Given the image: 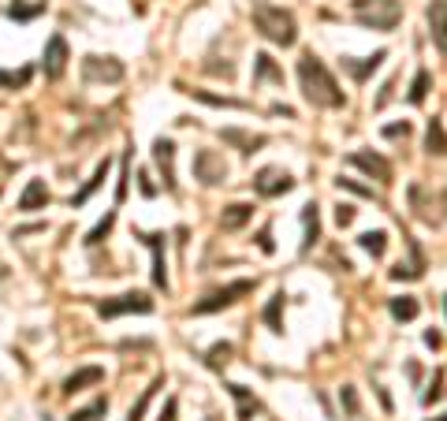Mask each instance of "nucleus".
Listing matches in <instances>:
<instances>
[{"label":"nucleus","mask_w":447,"mask_h":421,"mask_svg":"<svg viewBox=\"0 0 447 421\" xmlns=\"http://www.w3.org/2000/svg\"><path fill=\"white\" fill-rule=\"evenodd\" d=\"M298 86H302V97L313 109H343L347 104V94L339 90L336 75L324 68V60L317 52H302L298 56Z\"/></svg>","instance_id":"nucleus-1"},{"label":"nucleus","mask_w":447,"mask_h":421,"mask_svg":"<svg viewBox=\"0 0 447 421\" xmlns=\"http://www.w3.org/2000/svg\"><path fill=\"white\" fill-rule=\"evenodd\" d=\"M254 26L265 42L280 45V49H291L298 42V23L287 8L280 4H269V0H257L254 4Z\"/></svg>","instance_id":"nucleus-2"},{"label":"nucleus","mask_w":447,"mask_h":421,"mask_svg":"<svg viewBox=\"0 0 447 421\" xmlns=\"http://www.w3.org/2000/svg\"><path fill=\"white\" fill-rule=\"evenodd\" d=\"M354 19L369 30H396L403 23V4L399 0H350Z\"/></svg>","instance_id":"nucleus-3"},{"label":"nucleus","mask_w":447,"mask_h":421,"mask_svg":"<svg viewBox=\"0 0 447 421\" xmlns=\"http://www.w3.org/2000/svg\"><path fill=\"white\" fill-rule=\"evenodd\" d=\"M257 287V280H235V283H228V287H220V291H213V295H205L202 302H194V310L190 313H198V317H205V313H216V310H228V306H235L243 295H250Z\"/></svg>","instance_id":"nucleus-4"},{"label":"nucleus","mask_w":447,"mask_h":421,"mask_svg":"<svg viewBox=\"0 0 447 421\" xmlns=\"http://www.w3.org/2000/svg\"><path fill=\"white\" fill-rule=\"evenodd\" d=\"M97 313L104 321H109V317H123V313H153V298L142 295V291H127V295H116V298H101Z\"/></svg>","instance_id":"nucleus-5"},{"label":"nucleus","mask_w":447,"mask_h":421,"mask_svg":"<svg viewBox=\"0 0 447 421\" xmlns=\"http://www.w3.org/2000/svg\"><path fill=\"white\" fill-rule=\"evenodd\" d=\"M194 179H202L205 187H216V183L228 179V164L216 150H198L194 153Z\"/></svg>","instance_id":"nucleus-6"},{"label":"nucleus","mask_w":447,"mask_h":421,"mask_svg":"<svg viewBox=\"0 0 447 421\" xmlns=\"http://www.w3.org/2000/svg\"><path fill=\"white\" fill-rule=\"evenodd\" d=\"M82 78L86 83H120L123 63L116 56H86L82 60Z\"/></svg>","instance_id":"nucleus-7"},{"label":"nucleus","mask_w":447,"mask_h":421,"mask_svg":"<svg viewBox=\"0 0 447 421\" xmlns=\"http://www.w3.org/2000/svg\"><path fill=\"white\" fill-rule=\"evenodd\" d=\"M254 190L261 194V198H280V194L295 190V179L283 172V168H261V172L254 176Z\"/></svg>","instance_id":"nucleus-8"},{"label":"nucleus","mask_w":447,"mask_h":421,"mask_svg":"<svg viewBox=\"0 0 447 421\" xmlns=\"http://www.w3.org/2000/svg\"><path fill=\"white\" fill-rule=\"evenodd\" d=\"M63 68H68V42H63V34H52L49 42H45L42 71H45V78H60Z\"/></svg>","instance_id":"nucleus-9"},{"label":"nucleus","mask_w":447,"mask_h":421,"mask_svg":"<svg viewBox=\"0 0 447 421\" xmlns=\"http://www.w3.org/2000/svg\"><path fill=\"white\" fill-rule=\"evenodd\" d=\"M425 19H429V37L436 42L440 56H447V0H429Z\"/></svg>","instance_id":"nucleus-10"},{"label":"nucleus","mask_w":447,"mask_h":421,"mask_svg":"<svg viewBox=\"0 0 447 421\" xmlns=\"http://www.w3.org/2000/svg\"><path fill=\"white\" fill-rule=\"evenodd\" d=\"M153 161H157V168H161V176H164V187L176 190L179 187L176 183V142L172 138H157L153 142Z\"/></svg>","instance_id":"nucleus-11"},{"label":"nucleus","mask_w":447,"mask_h":421,"mask_svg":"<svg viewBox=\"0 0 447 421\" xmlns=\"http://www.w3.org/2000/svg\"><path fill=\"white\" fill-rule=\"evenodd\" d=\"M350 164H354V168H362V172L369 176V179H376V183H391V164H388L380 153L358 150V153H350Z\"/></svg>","instance_id":"nucleus-12"},{"label":"nucleus","mask_w":447,"mask_h":421,"mask_svg":"<svg viewBox=\"0 0 447 421\" xmlns=\"http://www.w3.org/2000/svg\"><path fill=\"white\" fill-rule=\"evenodd\" d=\"M138 239L149 246L153 254V287H164L168 291V265H164V235H153V231H138Z\"/></svg>","instance_id":"nucleus-13"},{"label":"nucleus","mask_w":447,"mask_h":421,"mask_svg":"<svg viewBox=\"0 0 447 421\" xmlns=\"http://www.w3.org/2000/svg\"><path fill=\"white\" fill-rule=\"evenodd\" d=\"M220 138L228 142V146H235L243 157L257 153L261 146H269V138H265V135H250V130H239V127H223V130H220Z\"/></svg>","instance_id":"nucleus-14"},{"label":"nucleus","mask_w":447,"mask_h":421,"mask_svg":"<svg viewBox=\"0 0 447 421\" xmlns=\"http://www.w3.org/2000/svg\"><path fill=\"white\" fill-rule=\"evenodd\" d=\"M104 380V370L101 365H82V370H75L68 380H63V396H75V391H86Z\"/></svg>","instance_id":"nucleus-15"},{"label":"nucleus","mask_w":447,"mask_h":421,"mask_svg":"<svg viewBox=\"0 0 447 421\" xmlns=\"http://www.w3.org/2000/svg\"><path fill=\"white\" fill-rule=\"evenodd\" d=\"M388 60V52L380 49V52H373V56H362V60H350V56H343V71L354 78V83H365V78H369L380 63Z\"/></svg>","instance_id":"nucleus-16"},{"label":"nucleus","mask_w":447,"mask_h":421,"mask_svg":"<svg viewBox=\"0 0 447 421\" xmlns=\"http://www.w3.org/2000/svg\"><path fill=\"white\" fill-rule=\"evenodd\" d=\"M49 205V190H45V183L42 179H30L23 187L19 194V213H37V209H45Z\"/></svg>","instance_id":"nucleus-17"},{"label":"nucleus","mask_w":447,"mask_h":421,"mask_svg":"<svg viewBox=\"0 0 447 421\" xmlns=\"http://www.w3.org/2000/svg\"><path fill=\"white\" fill-rule=\"evenodd\" d=\"M250 216H254V205L231 202V205H223V213H220V228L223 231H239L243 224H250Z\"/></svg>","instance_id":"nucleus-18"},{"label":"nucleus","mask_w":447,"mask_h":421,"mask_svg":"<svg viewBox=\"0 0 447 421\" xmlns=\"http://www.w3.org/2000/svg\"><path fill=\"white\" fill-rule=\"evenodd\" d=\"M104 179H109V157H104V161H101V164L94 168V176H90V179H86V187H82V190H78V194H71V209H82V205H86L90 198H94V190L101 187V183H104Z\"/></svg>","instance_id":"nucleus-19"},{"label":"nucleus","mask_w":447,"mask_h":421,"mask_svg":"<svg viewBox=\"0 0 447 421\" xmlns=\"http://www.w3.org/2000/svg\"><path fill=\"white\" fill-rule=\"evenodd\" d=\"M254 83H280L283 86V68L269 56V52H257L254 56Z\"/></svg>","instance_id":"nucleus-20"},{"label":"nucleus","mask_w":447,"mask_h":421,"mask_svg":"<svg viewBox=\"0 0 447 421\" xmlns=\"http://www.w3.org/2000/svg\"><path fill=\"white\" fill-rule=\"evenodd\" d=\"M302 224H306V239H302V254L321 239V213H317V202L302 205Z\"/></svg>","instance_id":"nucleus-21"},{"label":"nucleus","mask_w":447,"mask_h":421,"mask_svg":"<svg viewBox=\"0 0 447 421\" xmlns=\"http://www.w3.org/2000/svg\"><path fill=\"white\" fill-rule=\"evenodd\" d=\"M228 391L235 396V403H239V421H254V414L261 410V403L250 396V391L243 384H228Z\"/></svg>","instance_id":"nucleus-22"},{"label":"nucleus","mask_w":447,"mask_h":421,"mask_svg":"<svg viewBox=\"0 0 447 421\" xmlns=\"http://www.w3.org/2000/svg\"><path fill=\"white\" fill-rule=\"evenodd\" d=\"M425 150H429V153H436V157H443V153H447V130H443V123H440V120H429V130H425Z\"/></svg>","instance_id":"nucleus-23"},{"label":"nucleus","mask_w":447,"mask_h":421,"mask_svg":"<svg viewBox=\"0 0 447 421\" xmlns=\"http://www.w3.org/2000/svg\"><path fill=\"white\" fill-rule=\"evenodd\" d=\"M388 310H391V317H396V321H414L417 313H422V306H417V298H410V295L391 298V302H388Z\"/></svg>","instance_id":"nucleus-24"},{"label":"nucleus","mask_w":447,"mask_h":421,"mask_svg":"<svg viewBox=\"0 0 447 421\" xmlns=\"http://www.w3.org/2000/svg\"><path fill=\"white\" fill-rule=\"evenodd\" d=\"M358 246L365 250V254H373V257H384L388 235H384V231H362V235H358Z\"/></svg>","instance_id":"nucleus-25"},{"label":"nucleus","mask_w":447,"mask_h":421,"mask_svg":"<svg viewBox=\"0 0 447 421\" xmlns=\"http://www.w3.org/2000/svg\"><path fill=\"white\" fill-rule=\"evenodd\" d=\"M280 310H283V291H276V295H272V302L265 306V324L272 328L276 336L283 332V324H280Z\"/></svg>","instance_id":"nucleus-26"},{"label":"nucleus","mask_w":447,"mask_h":421,"mask_svg":"<svg viewBox=\"0 0 447 421\" xmlns=\"http://www.w3.org/2000/svg\"><path fill=\"white\" fill-rule=\"evenodd\" d=\"M104 414H109V399H97V403L82 406V410H75L68 421H97V417H104Z\"/></svg>","instance_id":"nucleus-27"},{"label":"nucleus","mask_w":447,"mask_h":421,"mask_svg":"<svg viewBox=\"0 0 447 421\" xmlns=\"http://www.w3.org/2000/svg\"><path fill=\"white\" fill-rule=\"evenodd\" d=\"M429 86H432V75L422 68V71L414 75V86H410V104H422L425 94H429Z\"/></svg>","instance_id":"nucleus-28"},{"label":"nucleus","mask_w":447,"mask_h":421,"mask_svg":"<svg viewBox=\"0 0 447 421\" xmlns=\"http://www.w3.org/2000/svg\"><path fill=\"white\" fill-rule=\"evenodd\" d=\"M157 388H161V377H157V380H153V384H149L146 391H142V399H138L135 406H130V417H127V421H142V414H146V406H149V399L157 396Z\"/></svg>","instance_id":"nucleus-29"},{"label":"nucleus","mask_w":447,"mask_h":421,"mask_svg":"<svg viewBox=\"0 0 447 421\" xmlns=\"http://www.w3.org/2000/svg\"><path fill=\"white\" fill-rule=\"evenodd\" d=\"M228 358H231V343H216V347H209L205 365L209 370H220V365H228Z\"/></svg>","instance_id":"nucleus-30"},{"label":"nucleus","mask_w":447,"mask_h":421,"mask_svg":"<svg viewBox=\"0 0 447 421\" xmlns=\"http://www.w3.org/2000/svg\"><path fill=\"white\" fill-rule=\"evenodd\" d=\"M198 101H205V104H220V109H246L243 101H235V97H220V94H205V90H190Z\"/></svg>","instance_id":"nucleus-31"},{"label":"nucleus","mask_w":447,"mask_h":421,"mask_svg":"<svg viewBox=\"0 0 447 421\" xmlns=\"http://www.w3.org/2000/svg\"><path fill=\"white\" fill-rule=\"evenodd\" d=\"M112 224H116V213H109V216H104V220L97 224V228H94V231H90V235H86V246H97V243L104 239V235H109V231H112Z\"/></svg>","instance_id":"nucleus-32"},{"label":"nucleus","mask_w":447,"mask_h":421,"mask_svg":"<svg viewBox=\"0 0 447 421\" xmlns=\"http://www.w3.org/2000/svg\"><path fill=\"white\" fill-rule=\"evenodd\" d=\"M45 11V4H34V8H26V4H11V19H19V23H26V19H34V16H42Z\"/></svg>","instance_id":"nucleus-33"},{"label":"nucleus","mask_w":447,"mask_h":421,"mask_svg":"<svg viewBox=\"0 0 447 421\" xmlns=\"http://www.w3.org/2000/svg\"><path fill=\"white\" fill-rule=\"evenodd\" d=\"M30 83V71H0V86H26Z\"/></svg>","instance_id":"nucleus-34"},{"label":"nucleus","mask_w":447,"mask_h":421,"mask_svg":"<svg viewBox=\"0 0 447 421\" xmlns=\"http://www.w3.org/2000/svg\"><path fill=\"white\" fill-rule=\"evenodd\" d=\"M336 187L339 190H350V194H362V198H376L373 187H362V183H354V179H336Z\"/></svg>","instance_id":"nucleus-35"},{"label":"nucleus","mask_w":447,"mask_h":421,"mask_svg":"<svg viewBox=\"0 0 447 421\" xmlns=\"http://www.w3.org/2000/svg\"><path fill=\"white\" fill-rule=\"evenodd\" d=\"M339 399H343V406H347V414H358V410H362V403H358V391H354L350 384H347L343 391H339Z\"/></svg>","instance_id":"nucleus-36"},{"label":"nucleus","mask_w":447,"mask_h":421,"mask_svg":"<svg viewBox=\"0 0 447 421\" xmlns=\"http://www.w3.org/2000/svg\"><path fill=\"white\" fill-rule=\"evenodd\" d=\"M127 179H130V157H123V172H120V183H116V202L127 198Z\"/></svg>","instance_id":"nucleus-37"},{"label":"nucleus","mask_w":447,"mask_h":421,"mask_svg":"<svg viewBox=\"0 0 447 421\" xmlns=\"http://www.w3.org/2000/svg\"><path fill=\"white\" fill-rule=\"evenodd\" d=\"M440 388H443V373H436V377H432V388H429L425 396H422V403H425V406H432V403L440 399Z\"/></svg>","instance_id":"nucleus-38"},{"label":"nucleus","mask_w":447,"mask_h":421,"mask_svg":"<svg viewBox=\"0 0 447 421\" xmlns=\"http://www.w3.org/2000/svg\"><path fill=\"white\" fill-rule=\"evenodd\" d=\"M336 224H339V228H350V224H354V205H347V202L339 205L336 209Z\"/></svg>","instance_id":"nucleus-39"},{"label":"nucleus","mask_w":447,"mask_h":421,"mask_svg":"<svg viewBox=\"0 0 447 421\" xmlns=\"http://www.w3.org/2000/svg\"><path fill=\"white\" fill-rule=\"evenodd\" d=\"M384 138H410V123H391V127H384Z\"/></svg>","instance_id":"nucleus-40"},{"label":"nucleus","mask_w":447,"mask_h":421,"mask_svg":"<svg viewBox=\"0 0 447 421\" xmlns=\"http://www.w3.org/2000/svg\"><path fill=\"white\" fill-rule=\"evenodd\" d=\"M257 246L265 250V254H272V250H276V243H272V231H269V228H265V231L257 235Z\"/></svg>","instance_id":"nucleus-41"},{"label":"nucleus","mask_w":447,"mask_h":421,"mask_svg":"<svg viewBox=\"0 0 447 421\" xmlns=\"http://www.w3.org/2000/svg\"><path fill=\"white\" fill-rule=\"evenodd\" d=\"M440 343H443V336L436 332V328H429V332H425V347H432V350H436Z\"/></svg>","instance_id":"nucleus-42"},{"label":"nucleus","mask_w":447,"mask_h":421,"mask_svg":"<svg viewBox=\"0 0 447 421\" xmlns=\"http://www.w3.org/2000/svg\"><path fill=\"white\" fill-rule=\"evenodd\" d=\"M138 179H142V183H138V187H142V194H146V198H153V194H157V187H153V183H149V176H146V172H142Z\"/></svg>","instance_id":"nucleus-43"},{"label":"nucleus","mask_w":447,"mask_h":421,"mask_svg":"<svg viewBox=\"0 0 447 421\" xmlns=\"http://www.w3.org/2000/svg\"><path fill=\"white\" fill-rule=\"evenodd\" d=\"M172 417H176V399H172V403H168V406H164V414H161V421H172Z\"/></svg>","instance_id":"nucleus-44"},{"label":"nucleus","mask_w":447,"mask_h":421,"mask_svg":"<svg viewBox=\"0 0 447 421\" xmlns=\"http://www.w3.org/2000/svg\"><path fill=\"white\" fill-rule=\"evenodd\" d=\"M440 202H443V209H447V190H443V198H440Z\"/></svg>","instance_id":"nucleus-45"},{"label":"nucleus","mask_w":447,"mask_h":421,"mask_svg":"<svg viewBox=\"0 0 447 421\" xmlns=\"http://www.w3.org/2000/svg\"><path fill=\"white\" fill-rule=\"evenodd\" d=\"M443 313H447V295H443Z\"/></svg>","instance_id":"nucleus-46"},{"label":"nucleus","mask_w":447,"mask_h":421,"mask_svg":"<svg viewBox=\"0 0 447 421\" xmlns=\"http://www.w3.org/2000/svg\"><path fill=\"white\" fill-rule=\"evenodd\" d=\"M205 421H220V417H205Z\"/></svg>","instance_id":"nucleus-47"},{"label":"nucleus","mask_w":447,"mask_h":421,"mask_svg":"<svg viewBox=\"0 0 447 421\" xmlns=\"http://www.w3.org/2000/svg\"><path fill=\"white\" fill-rule=\"evenodd\" d=\"M436 421H447V414H443V417H436Z\"/></svg>","instance_id":"nucleus-48"}]
</instances>
